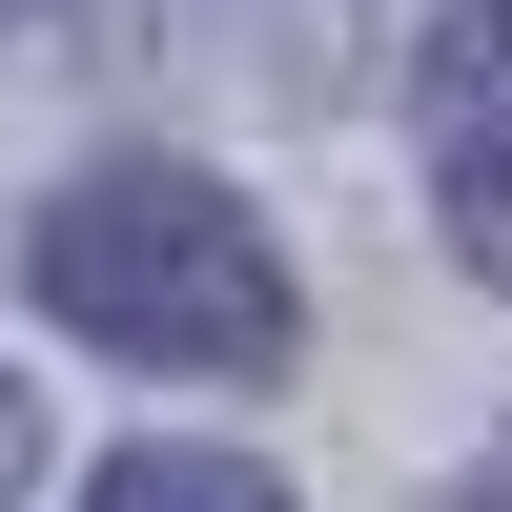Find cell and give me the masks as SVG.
Returning a JSON list of instances; mask_svg holds the SVG:
<instances>
[{"mask_svg":"<svg viewBox=\"0 0 512 512\" xmlns=\"http://www.w3.org/2000/svg\"><path fill=\"white\" fill-rule=\"evenodd\" d=\"M82 512H287V492L246 472V451H123V472L82 492Z\"/></svg>","mask_w":512,"mask_h":512,"instance_id":"3957f363","label":"cell"},{"mask_svg":"<svg viewBox=\"0 0 512 512\" xmlns=\"http://www.w3.org/2000/svg\"><path fill=\"white\" fill-rule=\"evenodd\" d=\"M21 287L82 349H123V369H205V390H267L287 369V246L205 164H82L21 226Z\"/></svg>","mask_w":512,"mask_h":512,"instance_id":"6da1fadb","label":"cell"},{"mask_svg":"<svg viewBox=\"0 0 512 512\" xmlns=\"http://www.w3.org/2000/svg\"><path fill=\"white\" fill-rule=\"evenodd\" d=\"M451 512H512V451H492V472H472V492H451Z\"/></svg>","mask_w":512,"mask_h":512,"instance_id":"277c9868","label":"cell"},{"mask_svg":"<svg viewBox=\"0 0 512 512\" xmlns=\"http://www.w3.org/2000/svg\"><path fill=\"white\" fill-rule=\"evenodd\" d=\"M410 144H431L451 267L512 287V0H451V21H431V62H410Z\"/></svg>","mask_w":512,"mask_h":512,"instance_id":"7a4b0ae2","label":"cell"}]
</instances>
